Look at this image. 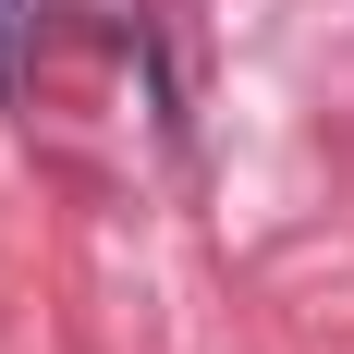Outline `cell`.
I'll return each mask as SVG.
<instances>
[{
    "label": "cell",
    "mask_w": 354,
    "mask_h": 354,
    "mask_svg": "<svg viewBox=\"0 0 354 354\" xmlns=\"http://www.w3.org/2000/svg\"><path fill=\"white\" fill-rule=\"evenodd\" d=\"M25 49H37V0H0V98L25 86Z\"/></svg>",
    "instance_id": "obj_1"
}]
</instances>
